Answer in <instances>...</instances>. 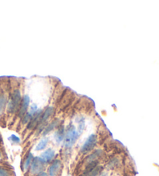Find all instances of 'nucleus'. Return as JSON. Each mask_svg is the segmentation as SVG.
Wrapping results in <instances>:
<instances>
[{
	"instance_id": "4",
	"label": "nucleus",
	"mask_w": 159,
	"mask_h": 176,
	"mask_svg": "<svg viewBox=\"0 0 159 176\" xmlns=\"http://www.w3.org/2000/svg\"><path fill=\"white\" fill-rule=\"evenodd\" d=\"M45 162L42 160L40 157H35L33 159V161L30 166L29 171L30 175H37L40 173L44 172V168H45Z\"/></svg>"
},
{
	"instance_id": "9",
	"label": "nucleus",
	"mask_w": 159,
	"mask_h": 176,
	"mask_svg": "<svg viewBox=\"0 0 159 176\" xmlns=\"http://www.w3.org/2000/svg\"><path fill=\"white\" fill-rule=\"evenodd\" d=\"M42 113H43L42 109H39L33 114L32 119L30 120V121L27 124L28 130H33V129H34V128H37V127L38 126V123H39L40 119V116H41Z\"/></svg>"
},
{
	"instance_id": "18",
	"label": "nucleus",
	"mask_w": 159,
	"mask_h": 176,
	"mask_svg": "<svg viewBox=\"0 0 159 176\" xmlns=\"http://www.w3.org/2000/svg\"><path fill=\"white\" fill-rule=\"evenodd\" d=\"M33 116V115L30 114L29 112H27V113L21 118L22 119V124H23V125H24V124H28L29 122L30 121V120L32 119Z\"/></svg>"
},
{
	"instance_id": "19",
	"label": "nucleus",
	"mask_w": 159,
	"mask_h": 176,
	"mask_svg": "<svg viewBox=\"0 0 159 176\" xmlns=\"http://www.w3.org/2000/svg\"><path fill=\"white\" fill-rule=\"evenodd\" d=\"M84 129H85V120H84V118H82L81 120H79V128H78V130H77L79 134L81 135V134L83 132Z\"/></svg>"
},
{
	"instance_id": "6",
	"label": "nucleus",
	"mask_w": 159,
	"mask_h": 176,
	"mask_svg": "<svg viewBox=\"0 0 159 176\" xmlns=\"http://www.w3.org/2000/svg\"><path fill=\"white\" fill-rule=\"evenodd\" d=\"M54 111V109L53 107L49 106L44 110V112H43V113H42L41 116H40V119L38 126L37 127V130H38L37 133L38 134L43 132V130H44V128L46 127L45 124H46L47 121L48 120V119L53 115Z\"/></svg>"
},
{
	"instance_id": "1",
	"label": "nucleus",
	"mask_w": 159,
	"mask_h": 176,
	"mask_svg": "<svg viewBox=\"0 0 159 176\" xmlns=\"http://www.w3.org/2000/svg\"><path fill=\"white\" fill-rule=\"evenodd\" d=\"M80 134L78 132L75 126L69 123L65 129V136L64 139V147L66 149L72 148L75 144Z\"/></svg>"
},
{
	"instance_id": "13",
	"label": "nucleus",
	"mask_w": 159,
	"mask_h": 176,
	"mask_svg": "<svg viewBox=\"0 0 159 176\" xmlns=\"http://www.w3.org/2000/svg\"><path fill=\"white\" fill-rule=\"evenodd\" d=\"M58 124H59V120L58 119H55L54 120L49 123L48 125H47L44 128V130L42 132L43 136H46L47 134H48L49 133H51L52 130H54L55 128L58 127Z\"/></svg>"
},
{
	"instance_id": "7",
	"label": "nucleus",
	"mask_w": 159,
	"mask_h": 176,
	"mask_svg": "<svg viewBox=\"0 0 159 176\" xmlns=\"http://www.w3.org/2000/svg\"><path fill=\"white\" fill-rule=\"evenodd\" d=\"M62 168V162L61 161L56 159L51 163V165L48 168L49 176H58L60 175L61 171Z\"/></svg>"
},
{
	"instance_id": "21",
	"label": "nucleus",
	"mask_w": 159,
	"mask_h": 176,
	"mask_svg": "<svg viewBox=\"0 0 159 176\" xmlns=\"http://www.w3.org/2000/svg\"><path fill=\"white\" fill-rule=\"evenodd\" d=\"M38 107H37V106L35 103H33L32 105H31V106H30V114H32V115H33V114L36 113V112L38 110Z\"/></svg>"
},
{
	"instance_id": "15",
	"label": "nucleus",
	"mask_w": 159,
	"mask_h": 176,
	"mask_svg": "<svg viewBox=\"0 0 159 176\" xmlns=\"http://www.w3.org/2000/svg\"><path fill=\"white\" fill-rule=\"evenodd\" d=\"M49 142V139L47 138V137H44V138H42L40 141H39V143L37 144V146L35 147V151H43L45 147H47V144Z\"/></svg>"
},
{
	"instance_id": "10",
	"label": "nucleus",
	"mask_w": 159,
	"mask_h": 176,
	"mask_svg": "<svg viewBox=\"0 0 159 176\" xmlns=\"http://www.w3.org/2000/svg\"><path fill=\"white\" fill-rule=\"evenodd\" d=\"M55 154L56 152L54 149L48 148L47 149L46 151H44V152L40 154V158L44 161V162H45V164L47 165V164H48V163H50L51 161H53V159L54 158V157H55Z\"/></svg>"
},
{
	"instance_id": "14",
	"label": "nucleus",
	"mask_w": 159,
	"mask_h": 176,
	"mask_svg": "<svg viewBox=\"0 0 159 176\" xmlns=\"http://www.w3.org/2000/svg\"><path fill=\"white\" fill-rule=\"evenodd\" d=\"M33 154L31 152H29L28 154L27 155L25 158V161H24V162H23V171L24 172H27L29 170L30 168V166L31 165V163L33 161Z\"/></svg>"
},
{
	"instance_id": "12",
	"label": "nucleus",
	"mask_w": 159,
	"mask_h": 176,
	"mask_svg": "<svg viewBox=\"0 0 159 176\" xmlns=\"http://www.w3.org/2000/svg\"><path fill=\"white\" fill-rule=\"evenodd\" d=\"M65 136V128L63 125L58 127V129L54 133V139L58 144H60L61 142L64 141Z\"/></svg>"
},
{
	"instance_id": "17",
	"label": "nucleus",
	"mask_w": 159,
	"mask_h": 176,
	"mask_svg": "<svg viewBox=\"0 0 159 176\" xmlns=\"http://www.w3.org/2000/svg\"><path fill=\"white\" fill-rule=\"evenodd\" d=\"M119 163H120V161H119V159H118V158H112L111 160H109L108 164H107V167H108L109 168H116L119 165Z\"/></svg>"
},
{
	"instance_id": "2",
	"label": "nucleus",
	"mask_w": 159,
	"mask_h": 176,
	"mask_svg": "<svg viewBox=\"0 0 159 176\" xmlns=\"http://www.w3.org/2000/svg\"><path fill=\"white\" fill-rule=\"evenodd\" d=\"M21 93L19 89H16L12 94L11 99L8 102V112L13 113L18 110L21 103Z\"/></svg>"
},
{
	"instance_id": "11",
	"label": "nucleus",
	"mask_w": 159,
	"mask_h": 176,
	"mask_svg": "<svg viewBox=\"0 0 159 176\" xmlns=\"http://www.w3.org/2000/svg\"><path fill=\"white\" fill-rule=\"evenodd\" d=\"M103 152L100 149L96 150V151H93L92 153H91L86 157V158H85V163L88 164V163L92 162V161H99V158H101V156L103 155Z\"/></svg>"
},
{
	"instance_id": "16",
	"label": "nucleus",
	"mask_w": 159,
	"mask_h": 176,
	"mask_svg": "<svg viewBox=\"0 0 159 176\" xmlns=\"http://www.w3.org/2000/svg\"><path fill=\"white\" fill-rule=\"evenodd\" d=\"M7 104V97L5 94L0 95V115H2Z\"/></svg>"
},
{
	"instance_id": "8",
	"label": "nucleus",
	"mask_w": 159,
	"mask_h": 176,
	"mask_svg": "<svg viewBox=\"0 0 159 176\" xmlns=\"http://www.w3.org/2000/svg\"><path fill=\"white\" fill-rule=\"evenodd\" d=\"M30 97H29V95H24L23 99L21 101L20 106V109H19V116H20V118H22V117L27 113V109L28 107H29V105H30Z\"/></svg>"
},
{
	"instance_id": "23",
	"label": "nucleus",
	"mask_w": 159,
	"mask_h": 176,
	"mask_svg": "<svg viewBox=\"0 0 159 176\" xmlns=\"http://www.w3.org/2000/svg\"><path fill=\"white\" fill-rule=\"evenodd\" d=\"M36 176H49V175H48V174L47 173V172H41V173H40V174H38V175H36Z\"/></svg>"
},
{
	"instance_id": "20",
	"label": "nucleus",
	"mask_w": 159,
	"mask_h": 176,
	"mask_svg": "<svg viewBox=\"0 0 159 176\" xmlns=\"http://www.w3.org/2000/svg\"><path fill=\"white\" fill-rule=\"evenodd\" d=\"M9 140H11V141L15 143V144H20V139L17 136L14 134L11 135V137H9Z\"/></svg>"
},
{
	"instance_id": "3",
	"label": "nucleus",
	"mask_w": 159,
	"mask_h": 176,
	"mask_svg": "<svg viewBox=\"0 0 159 176\" xmlns=\"http://www.w3.org/2000/svg\"><path fill=\"white\" fill-rule=\"evenodd\" d=\"M103 170V167L99 165V161L88 163L82 176H98Z\"/></svg>"
},
{
	"instance_id": "5",
	"label": "nucleus",
	"mask_w": 159,
	"mask_h": 176,
	"mask_svg": "<svg viewBox=\"0 0 159 176\" xmlns=\"http://www.w3.org/2000/svg\"><path fill=\"white\" fill-rule=\"evenodd\" d=\"M97 144V136L96 134H91L85 141V143L80 149V152L83 154H88L95 148Z\"/></svg>"
},
{
	"instance_id": "24",
	"label": "nucleus",
	"mask_w": 159,
	"mask_h": 176,
	"mask_svg": "<svg viewBox=\"0 0 159 176\" xmlns=\"http://www.w3.org/2000/svg\"><path fill=\"white\" fill-rule=\"evenodd\" d=\"M0 155H1V153H0Z\"/></svg>"
},
{
	"instance_id": "22",
	"label": "nucleus",
	"mask_w": 159,
	"mask_h": 176,
	"mask_svg": "<svg viewBox=\"0 0 159 176\" xmlns=\"http://www.w3.org/2000/svg\"><path fill=\"white\" fill-rule=\"evenodd\" d=\"M0 176H9V173L4 168H0Z\"/></svg>"
}]
</instances>
